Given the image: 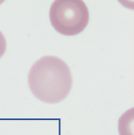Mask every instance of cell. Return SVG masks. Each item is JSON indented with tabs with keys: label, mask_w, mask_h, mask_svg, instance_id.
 Returning a JSON list of instances; mask_svg holds the SVG:
<instances>
[{
	"label": "cell",
	"mask_w": 134,
	"mask_h": 135,
	"mask_svg": "<svg viewBox=\"0 0 134 135\" xmlns=\"http://www.w3.org/2000/svg\"><path fill=\"white\" fill-rule=\"evenodd\" d=\"M29 87L36 98L48 104L64 100L72 87V75L69 66L52 56L41 57L29 72Z\"/></svg>",
	"instance_id": "1"
},
{
	"label": "cell",
	"mask_w": 134,
	"mask_h": 135,
	"mask_svg": "<svg viewBox=\"0 0 134 135\" xmlns=\"http://www.w3.org/2000/svg\"><path fill=\"white\" fill-rule=\"evenodd\" d=\"M54 29L63 35L79 34L89 22V10L82 0H56L49 12Z\"/></svg>",
	"instance_id": "2"
},
{
	"label": "cell",
	"mask_w": 134,
	"mask_h": 135,
	"mask_svg": "<svg viewBox=\"0 0 134 135\" xmlns=\"http://www.w3.org/2000/svg\"><path fill=\"white\" fill-rule=\"evenodd\" d=\"M7 49V42L4 34L0 32V58L2 57L3 55L5 54Z\"/></svg>",
	"instance_id": "3"
}]
</instances>
